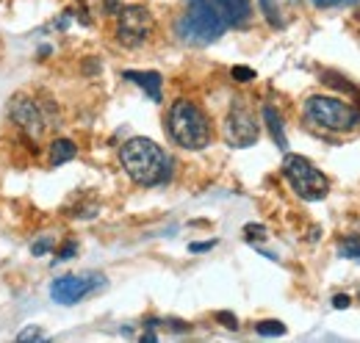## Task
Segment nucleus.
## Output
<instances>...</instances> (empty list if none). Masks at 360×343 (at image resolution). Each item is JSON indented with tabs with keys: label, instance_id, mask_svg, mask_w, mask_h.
<instances>
[{
	"label": "nucleus",
	"instance_id": "obj_21",
	"mask_svg": "<svg viewBox=\"0 0 360 343\" xmlns=\"http://www.w3.org/2000/svg\"><path fill=\"white\" fill-rule=\"evenodd\" d=\"M244 235H247V241L266 238V227H264V224H247V227H244Z\"/></svg>",
	"mask_w": 360,
	"mask_h": 343
},
{
	"label": "nucleus",
	"instance_id": "obj_23",
	"mask_svg": "<svg viewBox=\"0 0 360 343\" xmlns=\"http://www.w3.org/2000/svg\"><path fill=\"white\" fill-rule=\"evenodd\" d=\"M217 321H222V327H227V330H238V318L233 313H227V310L217 313Z\"/></svg>",
	"mask_w": 360,
	"mask_h": 343
},
{
	"label": "nucleus",
	"instance_id": "obj_12",
	"mask_svg": "<svg viewBox=\"0 0 360 343\" xmlns=\"http://www.w3.org/2000/svg\"><path fill=\"white\" fill-rule=\"evenodd\" d=\"M75 155H78V147H75V141H70V138H56V141L50 144V164H53V167H64V164H70Z\"/></svg>",
	"mask_w": 360,
	"mask_h": 343
},
{
	"label": "nucleus",
	"instance_id": "obj_16",
	"mask_svg": "<svg viewBox=\"0 0 360 343\" xmlns=\"http://www.w3.org/2000/svg\"><path fill=\"white\" fill-rule=\"evenodd\" d=\"M258 3H261V11H264V17H266V22L271 28H283V17H280L277 3L274 0H258Z\"/></svg>",
	"mask_w": 360,
	"mask_h": 343
},
{
	"label": "nucleus",
	"instance_id": "obj_18",
	"mask_svg": "<svg viewBox=\"0 0 360 343\" xmlns=\"http://www.w3.org/2000/svg\"><path fill=\"white\" fill-rule=\"evenodd\" d=\"M230 75H233V81H238V84H250V81H255V70H250V67H233Z\"/></svg>",
	"mask_w": 360,
	"mask_h": 343
},
{
	"label": "nucleus",
	"instance_id": "obj_7",
	"mask_svg": "<svg viewBox=\"0 0 360 343\" xmlns=\"http://www.w3.org/2000/svg\"><path fill=\"white\" fill-rule=\"evenodd\" d=\"M222 133H225L227 144L236 147V150L252 147L258 141L261 125H258V119H255V114H252V108H250L247 100H233V105H230V111H227L225 117Z\"/></svg>",
	"mask_w": 360,
	"mask_h": 343
},
{
	"label": "nucleus",
	"instance_id": "obj_1",
	"mask_svg": "<svg viewBox=\"0 0 360 343\" xmlns=\"http://www.w3.org/2000/svg\"><path fill=\"white\" fill-rule=\"evenodd\" d=\"M120 161L125 174L136 186H144V188L161 186L172 177V158L153 138H144V136H134L122 144Z\"/></svg>",
	"mask_w": 360,
	"mask_h": 343
},
{
	"label": "nucleus",
	"instance_id": "obj_2",
	"mask_svg": "<svg viewBox=\"0 0 360 343\" xmlns=\"http://www.w3.org/2000/svg\"><path fill=\"white\" fill-rule=\"evenodd\" d=\"M175 31L186 44L205 47L225 34L227 22L214 0H183V14L175 22Z\"/></svg>",
	"mask_w": 360,
	"mask_h": 343
},
{
	"label": "nucleus",
	"instance_id": "obj_4",
	"mask_svg": "<svg viewBox=\"0 0 360 343\" xmlns=\"http://www.w3.org/2000/svg\"><path fill=\"white\" fill-rule=\"evenodd\" d=\"M305 119L321 130L349 133L360 125V108L327 94H314L305 100Z\"/></svg>",
	"mask_w": 360,
	"mask_h": 343
},
{
	"label": "nucleus",
	"instance_id": "obj_11",
	"mask_svg": "<svg viewBox=\"0 0 360 343\" xmlns=\"http://www.w3.org/2000/svg\"><path fill=\"white\" fill-rule=\"evenodd\" d=\"M214 6L219 8V14L225 17L227 25H236V28L247 25L250 17H252V6H250V0H214Z\"/></svg>",
	"mask_w": 360,
	"mask_h": 343
},
{
	"label": "nucleus",
	"instance_id": "obj_10",
	"mask_svg": "<svg viewBox=\"0 0 360 343\" xmlns=\"http://www.w3.org/2000/svg\"><path fill=\"white\" fill-rule=\"evenodd\" d=\"M122 78H125V81H131V84H136L139 89H144V94H147L153 103H161V86H164L161 72H153V70H147V72L125 70V72H122Z\"/></svg>",
	"mask_w": 360,
	"mask_h": 343
},
{
	"label": "nucleus",
	"instance_id": "obj_3",
	"mask_svg": "<svg viewBox=\"0 0 360 343\" xmlns=\"http://www.w3.org/2000/svg\"><path fill=\"white\" fill-rule=\"evenodd\" d=\"M167 130H169V138L183 147V150H205L214 138V130H211V119L205 117V111L191 103V100H178L172 103L169 114H167Z\"/></svg>",
	"mask_w": 360,
	"mask_h": 343
},
{
	"label": "nucleus",
	"instance_id": "obj_14",
	"mask_svg": "<svg viewBox=\"0 0 360 343\" xmlns=\"http://www.w3.org/2000/svg\"><path fill=\"white\" fill-rule=\"evenodd\" d=\"M338 257L344 260H360V235H347L338 244Z\"/></svg>",
	"mask_w": 360,
	"mask_h": 343
},
{
	"label": "nucleus",
	"instance_id": "obj_5",
	"mask_svg": "<svg viewBox=\"0 0 360 343\" xmlns=\"http://www.w3.org/2000/svg\"><path fill=\"white\" fill-rule=\"evenodd\" d=\"M283 174H285L288 186L294 188V194H297L300 200L319 202V200H324L327 191H330V180H327V174H324L321 169H316L305 155L285 153V158H283Z\"/></svg>",
	"mask_w": 360,
	"mask_h": 343
},
{
	"label": "nucleus",
	"instance_id": "obj_25",
	"mask_svg": "<svg viewBox=\"0 0 360 343\" xmlns=\"http://www.w3.org/2000/svg\"><path fill=\"white\" fill-rule=\"evenodd\" d=\"M349 297H347V294H335V297H333V307H335V310H347V307H349Z\"/></svg>",
	"mask_w": 360,
	"mask_h": 343
},
{
	"label": "nucleus",
	"instance_id": "obj_9",
	"mask_svg": "<svg viewBox=\"0 0 360 343\" xmlns=\"http://www.w3.org/2000/svg\"><path fill=\"white\" fill-rule=\"evenodd\" d=\"M8 117L14 119V125L20 128V133H22L28 141H34V144L42 138V133H45V128H47L39 105H37L28 94H14V97H11Z\"/></svg>",
	"mask_w": 360,
	"mask_h": 343
},
{
	"label": "nucleus",
	"instance_id": "obj_8",
	"mask_svg": "<svg viewBox=\"0 0 360 343\" xmlns=\"http://www.w3.org/2000/svg\"><path fill=\"white\" fill-rule=\"evenodd\" d=\"M103 283H105L103 274H64L50 283V299L58 304H78L91 291L103 288Z\"/></svg>",
	"mask_w": 360,
	"mask_h": 343
},
{
	"label": "nucleus",
	"instance_id": "obj_22",
	"mask_svg": "<svg viewBox=\"0 0 360 343\" xmlns=\"http://www.w3.org/2000/svg\"><path fill=\"white\" fill-rule=\"evenodd\" d=\"M45 338V332L39 330V327H25L20 335H17V341H42Z\"/></svg>",
	"mask_w": 360,
	"mask_h": 343
},
{
	"label": "nucleus",
	"instance_id": "obj_26",
	"mask_svg": "<svg viewBox=\"0 0 360 343\" xmlns=\"http://www.w3.org/2000/svg\"><path fill=\"white\" fill-rule=\"evenodd\" d=\"M344 0H314L316 8H333V6H341Z\"/></svg>",
	"mask_w": 360,
	"mask_h": 343
},
{
	"label": "nucleus",
	"instance_id": "obj_13",
	"mask_svg": "<svg viewBox=\"0 0 360 343\" xmlns=\"http://www.w3.org/2000/svg\"><path fill=\"white\" fill-rule=\"evenodd\" d=\"M264 122H266V128H269L274 144H277L280 150H285L288 141H285V130H283V117H280V111H277L274 105H264Z\"/></svg>",
	"mask_w": 360,
	"mask_h": 343
},
{
	"label": "nucleus",
	"instance_id": "obj_24",
	"mask_svg": "<svg viewBox=\"0 0 360 343\" xmlns=\"http://www.w3.org/2000/svg\"><path fill=\"white\" fill-rule=\"evenodd\" d=\"M217 247V238L214 241H194V244H188V252H208V250H214Z\"/></svg>",
	"mask_w": 360,
	"mask_h": 343
},
{
	"label": "nucleus",
	"instance_id": "obj_27",
	"mask_svg": "<svg viewBox=\"0 0 360 343\" xmlns=\"http://www.w3.org/2000/svg\"><path fill=\"white\" fill-rule=\"evenodd\" d=\"M141 341H158V335H155V332H144Z\"/></svg>",
	"mask_w": 360,
	"mask_h": 343
},
{
	"label": "nucleus",
	"instance_id": "obj_20",
	"mask_svg": "<svg viewBox=\"0 0 360 343\" xmlns=\"http://www.w3.org/2000/svg\"><path fill=\"white\" fill-rule=\"evenodd\" d=\"M75 255H78V244H75V241H67V244L56 252V260H72Z\"/></svg>",
	"mask_w": 360,
	"mask_h": 343
},
{
	"label": "nucleus",
	"instance_id": "obj_15",
	"mask_svg": "<svg viewBox=\"0 0 360 343\" xmlns=\"http://www.w3.org/2000/svg\"><path fill=\"white\" fill-rule=\"evenodd\" d=\"M255 332L264 335V338H277V335H285V324L277 321V318H266V321L255 324Z\"/></svg>",
	"mask_w": 360,
	"mask_h": 343
},
{
	"label": "nucleus",
	"instance_id": "obj_17",
	"mask_svg": "<svg viewBox=\"0 0 360 343\" xmlns=\"http://www.w3.org/2000/svg\"><path fill=\"white\" fill-rule=\"evenodd\" d=\"M86 6H91L100 14H117L120 11V0H86Z\"/></svg>",
	"mask_w": 360,
	"mask_h": 343
},
{
	"label": "nucleus",
	"instance_id": "obj_6",
	"mask_svg": "<svg viewBox=\"0 0 360 343\" xmlns=\"http://www.w3.org/2000/svg\"><path fill=\"white\" fill-rule=\"evenodd\" d=\"M153 31H155V20L147 6L134 3V6H122L117 11V42L122 47L136 50V47L147 44Z\"/></svg>",
	"mask_w": 360,
	"mask_h": 343
},
{
	"label": "nucleus",
	"instance_id": "obj_19",
	"mask_svg": "<svg viewBox=\"0 0 360 343\" xmlns=\"http://www.w3.org/2000/svg\"><path fill=\"white\" fill-rule=\"evenodd\" d=\"M53 247H56V241H53V238L47 235V238H42V241H37V244L31 247V255H34V257H42V255H47V252H50Z\"/></svg>",
	"mask_w": 360,
	"mask_h": 343
}]
</instances>
